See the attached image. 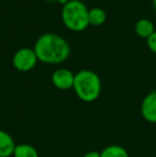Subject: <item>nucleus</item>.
<instances>
[{
	"label": "nucleus",
	"instance_id": "nucleus-6",
	"mask_svg": "<svg viewBox=\"0 0 156 157\" xmlns=\"http://www.w3.org/2000/svg\"><path fill=\"white\" fill-rule=\"evenodd\" d=\"M140 112L146 122L156 124V91H151L144 96L140 105Z\"/></svg>",
	"mask_w": 156,
	"mask_h": 157
},
{
	"label": "nucleus",
	"instance_id": "nucleus-9",
	"mask_svg": "<svg viewBox=\"0 0 156 157\" xmlns=\"http://www.w3.org/2000/svg\"><path fill=\"white\" fill-rule=\"evenodd\" d=\"M14 157H39V153L34 147L31 144H27V143H21V144H17L15 147Z\"/></svg>",
	"mask_w": 156,
	"mask_h": 157
},
{
	"label": "nucleus",
	"instance_id": "nucleus-5",
	"mask_svg": "<svg viewBox=\"0 0 156 157\" xmlns=\"http://www.w3.org/2000/svg\"><path fill=\"white\" fill-rule=\"evenodd\" d=\"M75 74L67 68H58L51 76L52 85L59 90H70L74 87Z\"/></svg>",
	"mask_w": 156,
	"mask_h": 157
},
{
	"label": "nucleus",
	"instance_id": "nucleus-13",
	"mask_svg": "<svg viewBox=\"0 0 156 157\" xmlns=\"http://www.w3.org/2000/svg\"><path fill=\"white\" fill-rule=\"evenodd\" d=\"M82 157H101V152L97 151H91L86 153Z\"/></svg>",
	"mask_w": 156,
	"mask_h": 157
},
{
	"label": "nucleus",
	"instance_id": "nucleus-10",
	"mask_svg": "<svg viewBox=\"0 0 156 157\" xmlns=\"http://www.w3.org/2000/svg\"><path fill=\"white\" fill-rule=\"evenodd\" d=\"M101 157H129V155L125 147L112 144L106 147L101 152Z\"/></svg>",
	"mask_w": 156,
	"mask_h": 157
},
{
	"label": "nucleus",
	"instance_id": "nucleus-2",
	"mask_svg": "<svg viewBox=\"0 0 156 157\" xmlns=\"http://www.w3.org/2000/svg\"><path fill=\"white\" fill-rule=\"evenodd\" d=\"M74 91L79 99L91 103L100 97L102 92V81L95 72L90 70H81L75 74Z\"/></svg>",
	"mask_w": 156,
	"mask_h": 157
},
{
	"label": "nucleus",
	"instance_id": "nucleus-1",
	"mask_svg": "<svg viewBox=\"0 0 156 157\" xmlns=\"http://www.w3.org/2000/svg\"><path fill=\"white\" fill-rule=\"evenodd\" d=\"M33 49L39 60L47 64L64 62L71 52L67 40L56 33H45L41 35L36 40Z\"/></svg>",
	"mask_w": 156,
	"mask_h": 157
},
{
	"label": "nucleus",
	"instance_id": "nucleus-4",
	"mask_svg": "<svg viewBox=\"0 0 156 157\" xmlns=\"http://www.w3.org/2000/svg\"><path fill=\"white\" fill-rule=\"evenodd\" d=\"M39 61L36 52L32 48L24 47L18 49L14 54L12 59L13 66L19 72H29Z\"/></svg>",
	"mask_w": 156,
	"mask_h": 157
},
{
	"label": "nucleus",
	"instance_id": "nucleus-7",
	"mask_svg": "<svg viewBox=\"0 0 156 157\" xmlns=\"http://www.w3.org/2000/svg\"><path fill=\"white\" fill-rule=\"evenodd\" d=\"M15 141L9 132L0 130V157L13 156L15 150Z\"/></svg>",
	"mask_w": 156,
	"mask_h": 157
},
{
	"label": "nucleus",
	"instance_id": "nucleus-12",
	"mask_svg": "<svg viewBox=\"0 0 156 157\" xmlns=\"http://www.w3.org/2000/svg\"><path fill=\"white\" fill-rule=\"evenodd\" d=\"M146 45H148L149 49H150L151 52L156 54V30L150 37L146 39Z\"/></svg>",
	"mask_w": 156,
	"mask_h": 157
},
{
	"label": "nucleus",
	"instance_id": "nucleus-11",
	"mask_svg": "<svg viewBox=\"0 0 156 157\" xmlns=\"http://www.w3.org/2000/svg\"><path fill=\"white\" fill-rule=\"evenodd\" d=\"M107 15L101 8H93L89 10V23L93 26H102L106 21Z\"/></svg>",
	"mask_w": 156,
	"mask_h": 157
},
{
	"label": "nucleus",
	"instance_id": "nucleus-15",
	"mask_svg": "<svg viewBox=\"0 0 156 157\" xmlns=\"http://www.w3.org/2000/svg\"><path fill=\"white\" fill-rule=\"evenodd\" d=\"M47 1H52V2H54V1H59V0H47Z\"/></svg>",
	"mask_w": 156,
	"mask_h": 157
},
{
	"label": "nucleus",
	"instance_id": "nucleus-14",
	"mask_svg": "<svg viewBox=\"0 0 156 157\" xmlns=\"http://www.w3.org/2000/svg\"><path fill=\"white\" fill-rule=\"evenodd\" d=\"M153 8H154V10L156 12V0H153Z\"/></svg>",
	"mask_w": 156,
	"mask_h": 157
},
{
	"label": "nucleus",
	"instance_id": "nucleus-8",
	"mask_svg": "<svg viewBox=\"0 0 156 157\" xmlns=\"http://www.w3.org/2000/svg\"><path fill=\"white\" fill-rule=\"evenodd\" d=\"M135 32L137 33L138 36L142 37V39H148L155 32V28L151 21L146 18H142L136 23Z\"/></svg>",
	"mask_w": 156,
	"mask_h": 157
},
{
	"label": "nucleus",
	"instance_id": "nucleus-3",
	"mask_svg": "<svg viewBox=\"0 0 156 157\" xmlns=\"http://www.w3.org/2000/svg\"><path fill=\"white\" fill-rule=\"evenodd\" d=\"M62 21L72 31H82L89 23V10L80 0H70L62 9Z\"/></svg>",
	"mask_w": 156,
	"mask_h": 157
}]
</instances>
